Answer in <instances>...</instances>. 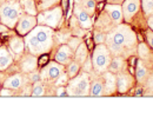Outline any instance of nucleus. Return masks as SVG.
<instances>
[{"instance_id": "obj_25", "label": "nucleus", "mask_w": 153, "mask_h": 138, "mask_svg": "<svg viewBox=\"0 0 153 138\" xmlns=\"http://www.w3.org/2000/svg\"><path fill=\"white\" fill-rule=\"evenodd\" d=\"M135 75H137V78L138 80H141V79H144L146 77V75H147V70H146V67L143 65V64H138V66H137V71H135Z\"/></svg>"}, {"instance_id": "obj_30", "label": "nucleus", "mask_w": 153, "mask_h": 138, "mask_svg": "<svg viewBox=\"0 0 153 138\" xmlns=\"http://www.w3.org/2000/svg\"><path fill=\"white\" fill-rule=\"evenodd\" d=\"M139 53H140V56H141L143 58H146V57L149 56L150 51H149V48H147L144 44H141V45L139 46Z\"/></svg>"}, {"instance_id": "obj_26", "label": "nucleus", "mask_w": 153, "mask_h": 138, "mask_svg": "<svg viewBox=\"0 0 153 138\" xmlns=\"http://www.w3.org/2000/svg\"><path fill=\"white\" fill-rule=\"evenodd\" d=\"M143 1V8L146 14H151L153 12V0H141Z\"/></svg>"}, {"instance_id": "obj_10", "label": "nucleus", "mask_w": 153, "mask_h": 138, "mask_svg": "<svg viewBox=\"0 0 153 138\" xmlns=\"http://www.w3.org/2000/svg\"><path fill=\"white\" fill-rule=\"evenodd\" d=\"M117 85H118L119 92H121V93L126 92L131 87V85H132V77L128 73L120 72L118 78H117Z\"/></svg>"}, {"instance_id": "obj_35", "label": "nucleus", "mask_w": 153, "mask_h": 138, "mask_svg": "<svg viewBox=\"0 0 153 138\" xmlns=\"http://www.w3.org/2000/svg\"><path fill=\"white\" fill-rule=\"evenodd\" d=\"M0 95H1V96H12V92H11L10 90H7V89H4V90L0 92Z\"/></svg>"}, {"instance_id": "obj_34", "label": "nucleus", "mask_w": 153, "mask_h": 138, "mask_svg": "<svg viewBox=\"0 0 153 138\" xmlns=\"http://www.w3.org/2000/svg\"><path fill=\"white\" fill-rule=\"evenodd\" d=\"M146 37H147V41H149V45H150V47H151V48H153V32H152V31L147 32Z\"/></svg>"}, {"instance_id": "obj_13", "label": "nucleus", "mask_w": 153, "mask_h": 138, "mask_svg": "<svg viewBox=\"0 0 153 138\" xmlns=\"http://www.w3.org/2000/svg\"><path fill=\"white\" fill-rule=\"evenodd\" d=\"M105 93V86H104V81L100 79H96L91 83L90 85V95L91 96H102Z\"/></svg>"}, {"instance_id": "obj_40", "label": "nucleus", "mask_w": 153, "mask_h": 138, "mask_svg": "<svg viewBox=\"0 0 153 138\" xmlns=\"http://www.w3.org/2000/svg\"><path fill=\"white\" fill-rule=\"evenodd\" d=\"M84 1H85V0H74L76 4H81V2H84Z\"/></svg>"}, {"instance_id": "obj_7", "label": "nucleus", "mask_w": 153, "mask_h": 138, "mask_svg": "<svg viewBox=\"0 0 153 138\" xmlns=\"http://www.w3.org/2000/svg\"><path fill=\"white\" fill-rule=\"evenodd\" d=\"M62 73V66L61 64L57 63H50L42 69V77L50 79H57Z\"/></svg>"}, {"instance_id": "obj_12", "label": "nucleus", "mask_w": 153, "mask_h": 138, "mask_svg": "<svg viewBox=\"0 0 153 138\" xmlns=\"http://www.w3.org/2000/svg\"><path fill=\"white\" fill-rule=\"evenodd\" d=\"M106 11L108 12V14H110V17H111V19L113 22L115 24H119L121 19H123V13H121V6H119V5H107L106 6Z\"/></svg>"}, {"instance_id": "obj_15", "label": "nucleus", "mask_w": 153, "mask_h": 138, "mask_svg": "<svg viewBox=\"0 0 153 138\" xmlns=\"http://www.w3.org/2000/svg\"><path fill=\"white\" fill-rule=\"evenodd\" d=\"M12 64V57L5 47H0V70H5Z\"/></svg>"}, {"instance_id": "obj_2", "label": "nucleus", "mask_w": 153, "mask_h": 138, "mask_svg": "<svg viewBox=\"0 0 153 138\" xmlns=\"http://www.w3.org/2000/svg\"><path fill=\"white\" fill-rule=\"evenodd\" d=\"M19 17H21V11L18 2H5L0 5V19L5 26L10 28L14 27Z\"/></svg>"}, {"instance_id": "obj_38", "label": "nucleus", "mask_w": 153, "mask_h": 138, "mask_svg": "<svg viewBox=\"0 0 153 138\" xmlns=\"http://www.w3.org/2000/svg\"><path fill=\"white\" fill-rule=\"evenodd\" d=\"M149 25H150V27L153 30V16L150 18V20H149Z\"/></svg>"}, {"instance_id": "obj_42", "label": "nucleus", "mask_w": 153, "mask_h": 138, "mask_svg": "<svg viewBox=\"0 0 153 138\" xmlns=\"http://www.w3.org/2000/svg\"><path fill=\"white\" fill-rule=\"evenodd\" d=\"M99 1H102V0H99Z\"/></svg>"}, {"instance_id": "obj_36", "label": "nucleus", "mask_w": 153, "mask_h": 138, "mask_svg": "<svg viewBox=\"0 0 153 138\" xmlns=\"http://www.w3.org/2000/svg\"><path fill=\"white\" fill-rule=\"evenodd\" d=\"M6 31H7V26L0 24V33H4V32H6Z\"/></svg>"}, {"instance_id": "obj_8", "label": "nucleus", "mask_w": 153, "mask_h": 138, "mask_svg": "<svg viewBox=\"0 0 153 138\" xmlns=\"http://www.w3.org/2000/svg\"><path fill=\"white\" fill-rule=\"evenodd\" d=\"M140 0H125L123 5V13L125 20H130L139 10Z\"/></svg>"}, {"instance_id": "obj_6", "label": "nucleus", "mask_w": 153, "mask_h": 138, "mask_svg": "<svg viewBox=\"0 0 153 138\" xmlns=\"http://www.w3.org/2000/svg\"><path fill=\"white\" fill-rule=\"evenodd\" d=\"M38 20L36 18V16H31V14H27V16H22L19 19V21L17 22V31L18 33L21 36H25L27 34L28 32H31L36 25H37Z\"/></svg>"}, {"instance_id": "obj_11", "label": "nucleus", "mask_w": 153, "mask_h": 138, "mask_svg": "<svg viewBox=\"0 0 153 138\" xmlns=\"http://www.w3.org/2000/svg\"><path fill=\"white\" fill-rule=\"evenodd\" d=\"M76 19L79 21L81 28L90 30L92 27V20L90 18V14L84 8H79V7H76Z\"/></svg>"}, {"instance_id": "obj_41", "label": "nucleus", "mask_w": 153, "mask_h": 138, "mask_svg": "<svg viewBox=\"0 0 153 138\" xmlns=\"http://www.w3.org/2000/svg\"><path fill=\"white\" fill-rule=\"evenodd\" d=\"M141 92H143V91H141V90H137V96H139V95H140V93H141Z\"/></svg>"}, {"instance_id": "obj_17", "label": "nucleus", "mask_w": 153, "mask_h": 138, "mask_svg": "<svg viewBox=\"0 0 153 138\" xmlns=\"http://www.w3.org/2000/svg\"><path fill=\"white\" fill-rule=\"evenodd\" d=\"M22 70L25 72H30V71H33L37 66V59L34 56H28L26 59L22 61Z\"/></svg>"}, {"instance_id": "obj_23", "label": "nucleus", "mask_w": 153, "mask_h": 138, "mask_svg": "<svg viewBox=\"0 0 153 138\" xmlns=\"http://www.w3.org/2000/svg\"><path fill=\"white\" fill-rule=\"evenodd\" d=\"M96 6H97L96 0H85V1H84V10H85L88 14L94 13Z\"/></svg>"}, {"instance_id": "obj_18", "label": "nucleus", "mask_w": 153, "mask_h": 138, "mask_svg": "<svg viewBox=\"0 0 153 138\" xmlns=\"http://www.w3.org/2000/svg\"><path fill=\"white\" fill-rule=\"evenodd\" d=\"M21 85H22V79L19 75H16V76L8 78L5 83V86L8 89H19Z\"/></svg>"}, {"instance_id": "obj_33", "label": "nucleus", "mask_w": 153, "mask_h": 138, "mask_svg": "<svg viewBox=\"0 0 153 138\" xmlns=\"http://www.w3.org/2000/svg\"><path fill=\"white\" fill-rule=\"evenodd\" d=\"M66 95H67V92H66V87L65 86H60L57 90V96H59V97L66 96Z\"/></svg>"}, {"instance_id": "obj_39", "label": "nucleus", "mask_w": 153, "mask_h": 138, "mask_svg": "<svg viewBox=\"0 0 153 138\" xmlns=\"http://www.w3.org/2000/svg\"><path fill=\"white\" fill-rule=\"evenodd\" d=\"M111 4H119V2H121L120 0H108Z\"/></svg>"}, {"instance_id": "obj_21", "label": "nucleus", "mask_w": 153, "mask_h": 138, "mask_svg": "<svg viewBox=\"0 0 153 138\" xmlns=\"http://www.w3.org/2000/svg\"><path fill=\"white\" fill-rule=\"evenodd\" d=\"M123 65H124V59H123V58H120V57H115L112 61H110L108 70H110L111 72H113V73H114V72L120 71V69L123 67Z\"/></svg>"}, {"instance_id": "obj_22", "label": "nucleus", "mask_w": 153, "mask_h": 138, "mask_svg": "<svg viewBox=\"0 0 153 138\" xmlns=\"http://www.w3.org/2000/svg\"><path fill=\"white\" fill-rule=\"evenodd\" d=\"M79 70H80V65L78 61H71L68 63V67H67V76L70 78H73L76 77V75L79 73Z\"/></svg>"}, {"instance_id": "obj_24", "label": "nucleus", "mask_w": 153, "mask_h": 138, "mask_svg": "<svg viewBox=\"0 0 153 138\" xmlns=\"http://www.w3.org/2000/svg\"><path fill=\"white\" fill-rule=\"evenodd\" d=\"M59 0H38V8L39 10H46L53 5H56Z\"/></svg>"}, {"instance_id": "obj_43", "label": "nucleus", "mask_w": 153, "mask_h": 138, "mask_svg": "<svg viewBox=\"0 0 153 138\" xmlns=\"http://www.w3.org/2000/svg\"><path fill=\"white\" fill-rule=\"evenodd\" d=\"M120 1H123V0H120Z\"/></svg>"}, {"instance_id": "obj_4", "label": "nucleus", "mask_w": 153, "mask_h": 138, "mask_svg": "<svg viewBox=\"0 0 153 138\" xmlns=\"http://www.w3.org/2000/svg\"><path fill=\"white\" fill-rule=\"evenodd\" d=\"M110 61H111V57H110L108 48L104 45V43L98 44L92 56V66L98 72H104L108 69Z\"/></svg>"}, {"instance_id": "obj_1", "label": "nucleus", "mask_w": 153, "mask_h": 138, "mask_svg": "<svg viewBox=\"0 0 153 138\" xmlns=\"http://www.w3.org/2000/svg\"><path fill=\"white\" fill-rule=\"evenodd\" d=\"M135 34L126 25H120L111 32L107 38L108 48L117 56L124 53L126 50L132 48L135 45Z\"/></svg>"}, {"instance_id": "obj_16", "label": "nucleus", "mask_w": 153, "mask_h": 138, "mask_svg": "<svg viewBox=\"0 0 153 138\" xmlns=\"http://www.w3.org/2000/svg\"><path fill=\"white\" fill-rule=\"evenodd\" d=\"M10 47L14 53L19 54L24 51V41L19 37H16V38H13L10 41Z\"/></svg>"}, {"instance_id": "obj_14", "label": "nucleus", "mask_w": 153, "mask_h": 138, "mask_svg": "<svg viewBox=\"0 0 153 138\" xmlns=\"http://www.w3.org/2000/svg\"><path fill=\"white\" fill-rule=\"evenodd\" d=\"M104 86H105V92L112 93L115 90V77L113 73H105L104 75Z\"/></svg>"}, {"instance_id": "obj_5", "label": "nucleus", "mask_w": 153, "mask_h": 138, "mask_svg": "<svg viewBox=\"0 0 153 138\" xmlns=\"http://www.w3.org/2000/svg\"><path fill=\"white\" fill-rule=\"evenodd\" d=\"M62 17V11L60 7H54L52 10H46L38 16V22L41 25L48 26L51 28H56Z\"/></svg>"}, {"instance_id": "obj_9", "label": "nucleus", "mask_w": 153, "mask_h": 138, "mask_svg": "<svg viewBox=\"0 0 153 138\" xmlns=\"http://www.w3.org/2000/svg\"><path fill=\"white\" fill-rule=\"evenodd\" d=\"M72 56H73V52H72L71 47L68 45H62L58 50L57 54H56V61H58L61 65L68 64V63H71Z\"/></svg>"}, {"instance_id": "obj_28", "label": "nucleus", "mask_w": 153, "mask_h": 138, "mask_svg": "<svg viewBox=\"0 0 153 138\" xmlns=\"http://www.w3.org/2000/svg\"><path fill=\"white\" fill-rule=\"evenodd\" d=\"M80 44H81V40L79 39V38H72L68 41V46L71 47V50H76Z\"/></svg>"}, {"instance_id": "obj_32", "label": "nucleus", "mask_w": 153, "mask_h": 138, "mask_svg": "<svg viewBox=\"0 0 153 138\" xmlns=\"http://www.w3.org/2000/svg\"><path fill=\"white\" fill-rule=\"evenodd\" d=\"M40 79H41V76H40V73H38V72H34V73L31 75V80H32V83H39Z\"/></svg>"}, {"instance_id": "obj_29", "label": "nucleus", "mask_w": 153, "mask_h": 138, "mask_svg": "<svg viewBox=\"0 0 153 138\" xmlns=\"http://www.w3.org/2000/svg\"><path fill=\"white\" fill-rule=\"evenodd\" d=\"M67 80H68V76H66L65 73H61L59 77L57 78V85H59V86H64L66 83H67Z\"/></svg>"}, {"instance_id": "obj_37", "label": "nucleus", "mask_w": 153, "mask_h": 138, "mask_svg": "<svg viewBox=\"0 0 153 138\" xmlns=\"http://www.w3.org/2000/svg\"><path fill=\"white\" fill-rule=\"evenodd\" d=\"M46 60H47V57H46V56H44V57H42V58L40 59V61H39V64H40V65H44V63H45Z\"/></svg>"}, {"instance_id": "obj_31", "label": "nucleus", "mask_w": 153, "mask_h": 138, "mask_svg": "<svg viewBox=\"0 0 153 138\" xmlns=\"http://www.w3.org/2000/svg\"><path fill=\"white\" fill-rule=\"evenodd\" d=\"M105 34L104 33H100V32H97L96 34H94V41H96V44H102L104 41H105Z\"/></svg>"}, {"instance_id": "obj_20", "label": "nucleus", "mask_w": 153, "mask_h": 138, "mask_svg": "<svg viewBox=\"0 0 153 138\" xmlns=\"http://www.w3.org/2000/svg\"><path fill=\"white\" fill-rule=\"evenodd\" d=\"M76 59L79 63H85V60L87 59V48H86L85 44H80L79 47L76 48Z\"/></svg>"}, {"instance_id": "obj_19", "label": "nucleus", "mask_w": 153, "mask_h": 138, "mask_svg": "<svg viewBox=\"0 0 153 138\" xmlns=\"http://www.w3.org/2000/svg\"><path fill=\"white\" fill-rule=\"evenodd\" d=\"M21 5H22L24 10L27 12V14H31V16L37 14V8H36L34 0H21Z\"/></svg>"}, {"instance_id": "obj_27", "label": "nucleus", "mask_w": 153, "mask_h": 138, "mask_svg": "<svg viewBox=\"0 0 153 138\" xmlns=\"http://www.w3.org/2000/svg\"><path fill=\"white\" fill-rule=\"evenodd\" d=\"M44 87H42V85H40L38 83H36V85H34V87H33V91H32V96H42L44 95Z\"/></svg>"}, {"instance_id": "obj_3", "label": "nucleus", "mask_w": 153, "mask_h": 138, "mask_svg": "<svg viewBox=\"0 0 153 138\" xmlns=\"http://www.w3.org/2000/svg\"><path fill=\"white\" fill-rule=\"evenodd\" d=\"M90 79L86 72L76 75L68 83L66 92L70 96H87L90 95Z\"/></svg>"}]
</instances>
